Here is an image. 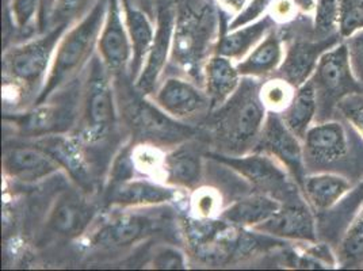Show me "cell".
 Returning a JSON list of instances; mask_svg holds the SVG:
<instances>
[{"label": "cell", "instance_id": "22", "mask_svg": "<svg viewBox=\"0 0 363 271\" xmlns=\"http://www.w3.org/2000/svg\"><path fill=\"white\" fill-rule=\"evenodd\" d=\"M203 177V156L193 140L169 148L163 155L160 181L181 190H197Z\"/></svg>", "mask_w": 363, "mask_h": 271}, {"label": "cell", "instance_id": "38", "mask_svg": "<svg viewBox=\"0 0 363 271\" xmlns=\"http://www.w3.org/2000/svg\"><path fill=\"white\" fill-rule=\"evenodd\" d=\"M152 267L162 270H183L186 269V255L179 248L163 245L152 255Z\"/></svg>", "mask_w": 363, "mask_h": 271}, {"label": "cell", "instance_id": "25", "mask_svg": "<svg viewBox=\"0 0 363 271\" xmlns=\"http://www.w3.org/2000/svg\"><path fill=\"white\" fill-rule=\"evenodd\" d=\"M354 189V182L336 172L308 174L303 186V194L313 211L323 213L333 209L340 199Z\"/></svg>", "mask_w": 363, "mask_h": 271}, {"label": "cell", "instance_id": "7", "mask_svg": "<svg viewBox=\"0 0 363 271\" xmlns=\"http://www.w3.org/2000/svg\"><path fill=\"white\" fill-rule=\"evenodd\" d=\"M83 83L84 75L77 76L45 101L34 104L28 113L13 118L19 132L31 138L72 133L80 116Z\"/></svg>", "mask_w": 363, "mask_h": 271}, {"label": "cell", "instance_id": "42", "mask_svg": "<svg viewBox=\"0 0 363 271\" xmlns=\"http://www.w3.org/2000/svg\"><path fill=\"white\" fill-rule=\"evenodd\" d=\"M218 3H221L223 7H225L229 11L232 10L238 14L247 3V0H218Z\"/></svg>", "mask_w": 363, "mask_h": 271}, {"label": "cell", "instance_id": "16", "mask_svg": "<svg viewBox=\"0 0 363 271\" xmlns=\"http://www.w3.org/2000/svg\"><path fill=\"white\" fill-rule=\"evenodd\" d=\"M343 41L345 38L340 34L328 38H320L315 33L311 37H296L285 48L284 61L272 76L288 80L297 89L312 77L320 57Z\"/></svg>", "mask_w": 363, "mask_h": 271}, {"label": "cell", "instance_id": "6", "mask_svg": "<svg viewBox=\"0 0 363 271\" xmlns=\"http://www.w3.org/2000/svg\"><path fill=\"white\" fill-rule=\"evenodd\" d=\"M120 116L114 77L95 53L84 72L80 116L72 133L86 148L105 143L114 135Z\"/></svg>", "mask_w": 363, "mask_h": 271}, {"label": "cell", "instance_id": "14", "mask_svg": "<svg viewBox=\"0 0 363 271\" xmlns=\"http://www.w3.org/2000/svg\"><path fill=\"white\" fill-rule=\"evenodd\" d=\"M252 151L264 152L275 157L288 170L303 192V182L308 175L303 141L289 129L279 113H267L263 129Z\"/></svg>", "mask_w": 363, "mask_h": 271}, {"label": "cell", "instance_id": "27", "mask_svg": "<svg viewBox=\"0 0 363 271\" xmlns=\"http://www.w3.org/2000/svg\"><path fill=\"white\" fill-rule=\"evenodd\" d=\"M242 75L236 68V62L221 55L214 53L203 65V89L211 102L212 111L223 105L238 90Z\"/></svg>", "mask_w": 363, "mask_h": 271}, {"label": "cell", "instance_id": "29", "mask_svg": "<svg viewBox=\"0 0 363 271\" xmlns=\"http://www.w3.org/2000/svg\"><path fill=\"white\" fill-rule=\"evenodd\" d=\"M279 114L289 129L303 141L318 116V96L312 79L297 87L293 101Z\"/></svg>", "mask_w": 363, "mask_h": 271}, {"label": "cell", "instance_id": "33", "mask_svg": "<svg viewBox=\"0 0 363 271\" xmlns=\"http://www.w3.org/2000/svg\"><path fill=\"white\" fill-rule=\"evenodd\" d=\"M363 258V209L351 221L340 243L339 259L345 263Z\"/></svg>", "mask_w": 363, "mask_h": 271}, {"label": "cell", "instance_id": "18", "mask_svg": "<svg viewBox=\"0 0 363 271\" xmlns=\"http://www.w3.org/2000/svg\"><path fill=\"white\" fill-rule=\"evenodd\" d=\"M179 190L181 189L163 182L129 178L125 181L108 183L106 201L108 205L122 209L159 208L175 202L179 196Z\"/></svg>", "mask_w": 363, "mask_h": 271}, {"label": "cell", "instance_id": "40", "mask_svg": "<svg viewBox=\"0 0 363 271\" xmlns=\"http://www.w3.org/2000/svg\"><path fill=\"white\" fill-rule=\"evenodd\" d=\"M194 205H196L198 216L202 219H212L213 213H216V209L218 208L217 198L213 196L212 192H205L201 194H198L197 192Z\"/></svg>", "mask_w": 363, "mask_h": 271}, {"label": "cell", "instance_id": "5", "mask_svg": "<svg viewBox=\"0 0 363 271\" xmlns=\"http://www.w3.org/2000/svg\"><path fill=\"white\" fill-rule=\"evenodd\" d=\"M110 0H98L90 11L62 34L45 84L34 101L43 102L64 84L82 75L96 53Z\"/></svg>", "mask_w": 363, "mask_h": 271}, {"label": "cell", "instance_id": "20", "mask_svg": "<svg viewBox=\"0 0 363 271\" xmlns=\"http://www.w3.org/2000/svg\"><path fill=\"white\" fill-rule=\"evenodd\" d=\"M1 163L7 178L22 183L43 181L62 170L60 165L35 143L6 147Z\"/></svg>", "mask_w": 363, "mask_h": 271}, {"label": "cell", "instance_id": "1", "mask_svg": "<svg viewBox=\"0 0 363 271\" xmlns=\"http://www.w3.org/2000/svg\"><path fill=\"white\" fill-rule=\"evenodd\" d=\"M262 80L242 77L238 90L208 117L218 153L244 155L254 150L269 113L260 98Z\"/></svg>", "mask_w": 363, "mask_h": 271}, {"label": "cell", "instance_id": "31", "mask_svg": "<svg viewBox=\"0 0 363 271\" xmlns=\"http://www.w3.org/2000/svg\"><path fill=\"white\" fill-rule=\"evenodd\" d=\"M296 90L297 89L288 80L279 76H270L266 80H262L260 98L267 111L282 113L293 101Z\"/></svg>", "mask_w": 363, "mask_h": 271}, {"label": "cell", "instance_id": "13", "mask_svg": "<svg viewBox=\"0 0 363 271\" xmlns=\"http://www.w3.org/2000/svg\"><path fill=\"white\" fill-rule=\"evenodd\" d=\"M175 18L177 0H159L155 38L144 67L133 83L137 90L145 96H151L157 89L171 57Z\"/></svg>", "mask_w": 363, "mask_h": 271}, {"label": "cell", "instance_id": "12", "mask_svg": "<svg viewBox=\"0 0 363 271\" xmlns=\"http://www.w3.org/2000/svg\"><path fill=\"white\" fill-rule=\"evenodd\" d=\"M150 208L123 209L89 232L87 240L90 247L99 250H122L140 241L145 240L155 232L160 231L163 220L152 217L143 211Z\"/></svg>", "mask_w": 363, "mask_h": 271}, {"label": "cell", "instance_id": "3", "mask_svg": "<svg viewBox=\"0 0 363 271\" xmlns=\"http://www.w3.org/2000/svg\"><path fill=\"white\" fill-rule=\"evenodd\" d=\"M308 174L336 172L351 181L363 177V137L343 117L315 122L303 140Z\"/></svg>", "mask_w": 363, "mask_h": 271}, {"label": "cell", "instance_id": "37", "mask_svg": "<svg viewBox=\"0 0 363 271\" xmlns=\"http://www.w3.org/2000/svg\"><path fill=\"white\" fill-rule=\"evenodd\" d=\"M347 120L363 137V92L346 96L337 105V117Z\"/></svg>", "mask_w": 363, "mask_h": 271}, {"label": "cell", "instance_id": "23", "mask_svg": "<svg viewBox=\"0 0 363 271\" xmlns=\"http://www.w3.org/2000/svg\"><path fill=\"white\" fill-rule=\"evenodd\" d=\"M282 33L274 28L245 57L236 62V68L242 77L267 79L281 67L285 57Z\"/></svg>", "mask_w": 363, "mask_h": 271}, {"label": "cell", "instance_id": "35", "mask_svg": "<svg viewBox=\"0 0 363 271\" xmlns=\"http://www.w3.org/2000/svg\"><path fill=\"white\" fill-rule=\"evenodd\" d=\"M362 31L363 0H340V35L347 40Z\"/></svg>", "mask_w": 363, "mask_h": 271}, {"label": "cell", "instance_id": "4", "mask_svg": "<svg viewBox=\"0 0 363 271\" xmlns=\"http://www.w3.org/2000/svg\"><path fill=\"white\" fill-rule=\"evenodd\" d=\"M118 76L122 83L117 77H113L120 114L137 144L169 150L194 138L197 129L193 125L175 120L167 114L150 96L137 90L128 74Z\"/></svg>", "mask_w": 363, "mask_h": 271}, {"label": "cell", "instance_id": "41", "mask_svg": "<svg viewBox=\"0 0 363 271\" xmlns=\"http://www.w3.org/2000/svg\"><path fill=\"white\" fill-rule=\"evenodd\" d=\"M126 3H130L133 6H136L137 9L143 10L144 13H147L151 16L152 19L156 22V16H157V7H159V0H123Z\"/></svg>", "mask_w": 363, "mask_h": 271}, {"label": "cell", "instance_id": "21", "mask_svg": "<svg viewBox=\"0 0 363 271\" xmlns=\"http://www.w3.org/2000/svg\"><path fill=\"white\" fill-rule=\"evenodd\" d=\"M33 143L45 150L82 189L90 190L92 170L87 151L74 133L44 136L34 138Z\"/></svg>", "mask_w": 363, "mask_h": 271}, {"label": "cell", "instance_id": "8", "mask_svg": "<svg viewBox=\"0 0 363 271\" xmlns=\"http://www.w3.org/2000/svg\"><path fill=\"white\" fill-rule=\"evenodd\" d=\"M208 157L233 171L247 182L252 190L266 193L282 204L303 197L300 186L293 179L288 170L275 157L264 152L252 151L244 155L211 152L208 153Z\"/></svg>", "mask_w": 363, "mask_h": 271}, {"label": "cell", "instance_id": "9", "mask_svg": "<svg viewBox=\"0 0 363 271\" xmlns=\"http://www.w3.org/2000/svg\"><path fill=\"white\" fill-rule=\"evenodd\" d=\"M68 28L57 26L37 38L18 44L4 53L6 75L22 90L35 91L37 98L45 84L62 34ZM35 98V99H37Z\"/></svg>", "mask_w": 363, "mask_h": 271}, {"label": "cell", "instance_id": "24", "mask_svg": "<svg viewBox=\"0 0 363 271\" xmlns=\"http://www.w3.org/2000/svg\"><path fill=\"white\" fill-rule=\"evenodd\" d=\"M121 1L125 23L133 48V57L129 65L128 76L132 83H135L151 49L156 31V22L147 13L137 9L136 6L123 0Z\"/></svg>", "mask_w": 363, "mask_h": 271}, {"label": "cell", "instance_id": "28", "mask_svg": "<svg viewBox=\"0 0 363 271\" xmlns=\"http://www.w3.org/2000/svg\"><path fill=\"white\" fill-rule=\"evenodd\" d=\"M275 25L277 22L267 14L254 23L228 31L221 35L216 53L238 62L245 57L266 37V34L275 28Z\"/></svg>", "mask_w": 363, "mask_h": 271}, {"label": "cell", "instance_id": "2", "mask_svg": "<svg viewBox=\"0 0 363 271\" xmlns=\"http://www.w3.org/2000/svg\"><path fill=\"white\" fill-rule=\"evenodd\" d=\"M221 22L213 0H177L169 61L183 76L203 83V65L216 53Z\"/></svg>", "mask_w": 363, "mask_h": 271}, {"label": "cell", "instance_id": "39", "mask_svg": "<svg viewBox=\"0 0 363 271\" xmlns=\"http://www.w3.org/2000/svg\"><path fill=\"white\" fill-rule=\"evenodd\" d=\"M347 44L351 68L363 91V31L345 40Z\"/></svg>", "mask_w": 363, "mask_h": 271}, {"label": "cell", "instance_id": "10", "mask_svg": "<svg viewBox=\"0 0 363 271\" xmlns=\"http://www.w3.org/2000/svg\"><path fill=\"white\" fill-rule=\"evenodd\" d=\"M311 79L318 96L316 122L336 118L340 101L351 94L363 92L352 72L346 41L320 57Z\"/></svg>", "mask_w": 363, "mask_h": 271}, {"label": "cell", "instance_id": "26", "mask_svg": "<svg viewBox=\"0 0 363 271\" xmlns=\"http://www.w3.org/2000/svg\"><path fill=\"white\" fill-rule=\"evenodd\" d=\"M282 206V202L266 193L254 192L232 202L218 214V219L232 226L252 229L270 219Z\"/></svg>", "mask_w": 363, "mask_h": 271}, {"label": "cell", "instance_id": "17", "mask_svg": "<svg viewBox=\"0 0 363 271\" xmlns=\"http://www.w3.org/2000/svg\"><path fill=\"white\" fill-rule=\"evenodd\" d=\"M96 53L113 76L128 74L133 57L132 41L125 23L121 0H110L106 19L99 34Z\"/></svg>", "mask_w": 363, "mask_h": 271}, {"label": "cell", "instance_id": "19", "mask_svg": "<svg viewBox=\"0 0 363 271\" xmlns=\"http://www.w3.org/2000/svg\"><path fill=\"white\" fill-rule=\"evenodd\" d=\"M95 206L82 193L75 190L62 192L48 213L46 226L50 232L65 239H77L89 233Z\"/></svg>", "mask_w": 363, "mask_h": 271}, {"label": "cell", "instance_id": "11", "mask_svg": "<svg viewBox=\"0 0 363 271\" xmlns=\"http://www.w3.org/2000/svg\"><path fill=\"white\" fill-rule=\"evenodd\" d=\"M150 98L175 120L193 126L212 113V102L205 89L183 75L163 79Z\"/></svg>", "mask_w": 363, "mask_h": 271}, {"label": "cell", "instance_id": "30", "mask_svg": "<svg viewBox=\"0 0 363 271\" xmlns=\"http://www.w3.org/2000/svg\"><path fill=\"white\" fill-rule=\"evenodd\" d=\"M98 0H52L45 16L43 28H69L86 16Z\"/></svg>", "mask_w": 363, "mask_h": 271}, {"label": "cell", "instance_id": "43", "mask_svg": "<svg viewBox=\"0 0 363 271\" xmlns=\"http://www.w3.org/2000/svg\"><path fill=\"white\" fill-rule=\"evenodd\" d=\"M46 1V4H48V6H46V10H48V7H49V4H50V1H52V0H45ZM46 10H45V13H46ZM44 16H45V14H44ZM43 23H44V21H43Z\"/></svg>", "mask_w": 363, "mask_h": 271}, {"label": "cell", "instance_id": "15", "mask_svg": "<svg viewBox=\"0 0 363 271\" xmlns=\"http://www.w3.org/2000/svg\"><path fill=\"white\" fill-rule=\"evenodd\" d=\"M252 229L279 240L303 241L309 244L318 241L315 211L305 197L282 204L279 211Z\"/></svg>", "mask_w": 363, "mask_h": 271}, {"label": "cell", "instance_id": "32", "mask_svg": "<svg viewBox=\"0 0 363 271\" xmlns=\"http://www.w3.org/2000/svg\"><path fill=\"white\" fill-rule=\"evenodd\" d=\"M313 33L320 38H328L339 33L340 0H315Z\"/></svg>", "mask_w": 363, "mask_h": 271}, {"label": "cell", "instance_id": "36", "mask_svg": "<svg viewBox=\"0 0 363 271\" xmlns=\"http://www.w3.org/2000/svg\"><path fill=\"white\" fill-rule=\"evenodd\" d=\"M272 1L274 0H247L242 10L228 23V31H235L242 26H247L267 16Z\"/></svg>", "mask_w": 363, "mask_h": 271}, {"label": "cell", "instance_id": "34", "mask_svg": "<svg viewBox=\"0 0 363 271\" xmlns=\"http://www.w3.org/2000/svg\"><path fill=\"white\" fill-rule=\"evenodd\" d=\"M44 4L45 0H11L10 14L16 29L28 31L37 19L41 21L43 26Z\"/></svg>", "mask_w": 363, "mask_h": 271}]
</instances>
